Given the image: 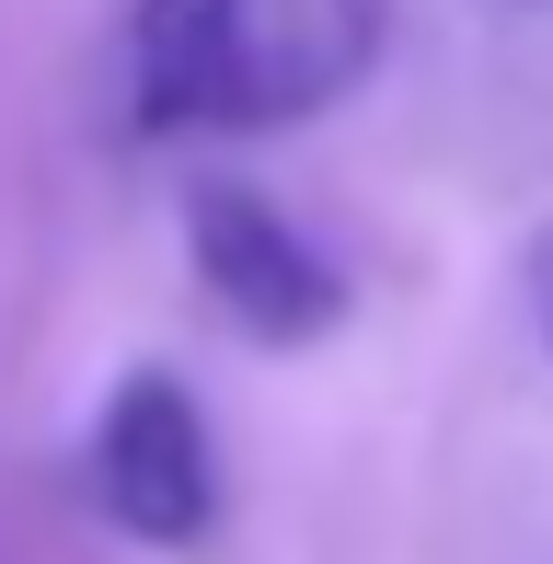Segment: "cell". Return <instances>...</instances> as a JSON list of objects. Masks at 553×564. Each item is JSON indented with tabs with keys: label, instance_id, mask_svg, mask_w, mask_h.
<instances>
[{
	"label": "cell",
	"instance_id": "6da1fadb",
	"mask_svg": "<svg viewBox=\"0 0 553 564\" xmlns=\"http://www.w3.org/2000/svg\"><path fill=\"white\" fill-rule=\"evenodd\" d=\"M392 0H128L116 105L128 139H276L381 69Z\"/></svg>",
	"mask_w": 553,
	"mask_h": 564
},
{
	"label": "cell",
	"instance_id": "7a4b0ae2",
	"mask_svg": "<svg viewBox=\"0 0 553 564\" xmlns=\"http://www.w3.org/2000/svg\"><path fill=\"white\" fill-rule=\"evenodd\" d=\"M82 496L139 553H208L219 542V426H208V403L173 369H128L93 403Z\"/></svg>",
	"mask_w": 553,
	"mask_h": 564
},
{
	"label": "cell",
	"instance_id": "3957f363",
	"mask_svg": "<svg viewBox=\"0 0 553 564\" xmlns=\"http://www.w3.org/2000/svg\"><path fill=\"white\" fill-rule=\"evenodd\" d=\"M185 265H196V289H208V312L231 323L242 346H265V357L323 346L358 312L346 265L276 208L265 185H242V173H208V185L185 196Z\"/></svg>",
	"mask_w": 553,
	"mask_h": 564
},
{
	"label": "cell",
	"instance_id": "277c9868",
	"mask_svg": "<svg viewBox=\"0 0 553 564\" xmlns=\"http://www.w3.org/2000/svg\"><path fill=\"white\" fill-rule=\"evenodd\" d=\"M531 323H542V357H553V230L531 242Z\"/></svg>",
	"mask_w": 553,
	"mask_h": 564
},
{
	"label": "cell",
	"instance_id": "5b68a950",
	"mask_svg": "<svg viewBox=\"0 0 553 564\" xmlns=\"http://www.w3.org/2000/svg\"><path fill=\"white\" fill-rule=\"evenodd\" d=\"M519 12H553V0H519Z\"/></svg>",
	"mask_w": 553,
	"mask_h": 564
}]
</instances>
